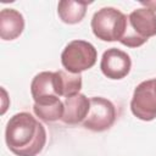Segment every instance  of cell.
<instances>
[{"mask_svg":"<svg viewBox=\"0 0 156 156\" xmlns=\"http://www.w3.org/2000/svg\"><path fill=\"white\" fill-rule=\"evenodd\" d=\"M127 20L128 16L119 10L115 7H102L94 13L90 26L98 39L104 41H119L127 28Z\"/></svg>","mask_w":156,"mask_h":156,"instance_id":"3957f363","label":"cell"},{"mask_svg":"<svg viewBox=\"0 0 156 156\" xmlns=\"http://www.w3.org/2000/svg\"><path fill=\"white\" fill-rule=\"evenodd\" d=\"M24 29V18L15 9H4L0 12V37L2 40L18 38Z\"/></svg>","mask_w":156,"mask_h":156,"instance_id":"30bf717a","label":"cell"},{"mask_svg":"<svg viewBox=\"0 0 156 156\" xmlns=\"http://www.w3.org/2000/svg\"><path fill=\"white\" fill-rule=\"evenodd\" d=\"M130 110L141 121L156 118V84L154 79L144 80L136 85L130 101Z\"/></svg>","mask_w":156,"mask_h":156,"instance_id":"5b68a950","label":"cell"},{"mask_svg":"<svg viewBox=\"0 0 156 156\" xmlns=\"http://www.w3.org/2000/svg\"><path fill=\"white\" fill-rule=\"evenodd\" d=\"M5 141L10 151L17 156H37L45 146L46 130L30 113L20 112L9 119Z\"/></svg>","mask_w":156,"mask_h":156,"instance_id":"6da1fadb","label":"cell"},{"mask_svg":"<svg viewBox=\"0 0 156 156\" xmlns=\"http://www.w3.org/2000/svg\"><path fill=\"white\" fill-rule=\"evenodd\" d=\"M33 111H34L35 116L39 117L40 119H43L45 122H55V121H58L62 118L65 106L61 100L52 102V104H48V105L34 104Z\"/></svg>","mask_w":156,"mask_h":156,"instance_id":"4fadbf2b","label":"cell"},{"mask_svg":"<svg viewBox=\"0 0 156 156\" xmlns=\"http://www.w3.org/2000/svg\"><path fill=\"white\" fill-rule=\"evenodd\" d=\"M116 121V107L115 105L100 96L90 99V110L82 122L83 127L93 132H104L112 127Z\"/></svg>","mask_w":156,"mask_h":156,"instance_id":"8992f818","label":"cell"},{"mask_svg":"<svg viewBox=\"0 0 156 156\" xmlns=\"http://www.w3.org/2000/svg\"><path fill=\"white\" fill-rule=\"evenodd\" d=\"M90 2L88 1H73L62 0L57 5V13L62 22L67 24L79 23L85 16L87 7Z\"/></svg>","mask_w":156,"mask_h":156,"instance_id":"8fae6325","label":"cell"},{"mask_svg":"<svg viewBox=\"0 0 156 156\" xmlns=\"http://www.w3.org/2000/svg\"><path fill=\"white\" fill-rule=\"evenodd\" d=\"M155 84H156V78H155Z\"/></svg>","mask_w":156,"mask_h":156,"instance_id":"9a60e30c","label":"cell"},{"mask_svg":"<svg viewBox=\"0 0 156 156\" xmlns=\"http://www.w3.org/2000/svg\"><path fill=\"white\" fill-rule=\"evenodd\" d=\"M141 4L143 5H145L147 9H150V10H152V11H156V1H141Z\"/></svg>","mask_w":156,"mask_h":156,"instance_id":"5bb4252c","label":"cell"},{"mask_svg":"<svg viewBox=\"0 0 156 156\" xmlns=\"http://www.w3.org/2000/svg\"><path fill=\"white\" fill-rule=\"evenodd\" d=\"M96 58L98 51L95 46L85 40L69 41L61 54L62 66L67 72L73 74H79L91 68L96 63Z\"/></svg>","mask_w":156,"mask_h":156,"instance_id":"277c9868","label":"cell"},{"mask_svg":"<svg viewBox=\"0 0 156 156\" xmlns=\"http://www.w3.org/2000/svg\"><path fill=\"white\" fill-rule=\"evenodd\" d=\"M130 67V56L117 48H110L102 54L100 68L104 76H106L110 79L124 78L129 73Z\"/></svg>","mask_w":156,"mask_h":156,"instance_id":"52a82bcc","label":"cell"},{"mask_svg":"<svg viewBox=\"0 0 156 156\" xmlns=\"http://www.w3.org/2000/svg\"><path fill=\"white\" fill-rule=\"evenodd\" d=\"M65 111L61 121L65 124L74 126L83 122L90 110V99H88L84 94H76L68 98H65L63 101Z\"/></svg>","mask_w":156,"mask_h":156,"instance_id":"9c48e42d","label":"cell"},{"mask_svg":"<svg viewBox=\"0 0 156 156\" xmlns=\"http://www.w3.org/2000/svg\"><path fill=\"white\" fill-rule=\"evenodd\" d=\"M30 93L34 104L48 105L60 100L56 93L55 74L54 72H40L38 73L30 83Z\"/></svg>","mask_w":156,"mask_h":156,"instance_id":"ba28073f","label":"cell"},{"mask_svg":"<svg viewBox=\"0 0 156 156\" xmlns=\"http://www.w3.org/2000/svg\"><path fill=\"white\" fill-rule=\"evenodd\" d=\"M154 35H156V13L147 7H141L128 16L127 28L119 43L128 48H138Z\"/></svg>","mask_w":156,"mask_h":156,"instance_id":"7a4b0ae2","label":"cell"},{"mask_svg":"<svg viewBox=\"0 0 156 156\" xmlns=\"http://www.w3.org/2000/svg\"><path fill=\"white\" fill-rule=\"evenodd\" d=\"M55 74V85H56V93L58 96H72L79 93L82 89V76L73 74L65 71H56Z\"/></svg>","mask_w":156,"mask_h":156,"instance_id":"7c38bea8","label":"cell"}]
</instances>
